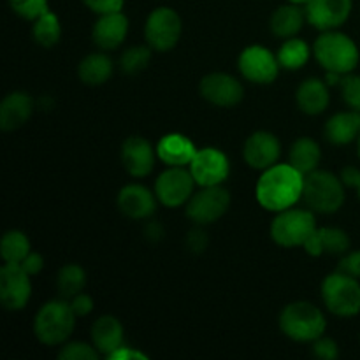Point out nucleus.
<instances>
[{"label":"nucleus","mask_w":360,"mask_h":360,"mask_svg":"<svg viewBox=\"0 0 360 360\" xmlns=\"http://www.w3.org/2000/svg\"><path fill=\"white\" fill-rule=\"evenodd\" d=\"M304 174L290 164H274L260 174L255 186L257 202L267 211H280L294 207L302 199Z\"/></svg>","instance_id":"nucleus-1"},{"label":"nucleus","mask_w":360,"mask_h":360,"mask_svg":"<svg viewBox=\"0 0 360 360\" xmlns=\"http://www.w3.org/2000/svg\"><path fill=\"white\" fill-rule=\"evenodd\" d=\"M313 55L326 72H338L341 76L354 72L360 60L354 39L340 30L322 32L313 44Z\"/></svg>","instance_id":"nucleus-2"},{"label":"nucleus","mask_w":360,"mask_h":360,"mask_svg":"<svg viewBox=\"0 0 360 360\" xmlns=\"http://www.w3.org/2000/svg\"><path fill=\"white\" fill-rule=\"evenodd\" d=\"M76 313L67 299H53L39 308L34 319V334L39 343L58 347L69 341L76 327Z\"/></svg>","instance_id":"nucleus-3"},{"label":"nucleus","mask_w":360,"mask_h":360,"mask_svg":"<svg viewBox=\"0 0 360 360\" xmlns=\"http://www.w3.org/2000/svg\"><path fill=\"white\" fill-rule=\"evenodd\" d=\"M278 323L281 333L297 343H313L323 336L327 329V320L322 309L308 301H295L285 306Z\"/></svg>","instance_id":"nucleus-4"},{"label":"nucleus","mask_w":360,"mask_h":360,"mask_svg":"<svg viewBox=\"0 0 360 360\" xmlns=\"http://www.w3.org/2000/svg\"><path fill=\"white\" fill-rule=\"evenodd\" d=\"M345 197V183L333 172L316 169L304 176L302 200L311 211L322 214L336 213L343 207Z\"/></svg>","instance_id":"nucleus-5"},{"label":"nucleus","mask_w":360,"mask_h":360,"mask_svg":"<svg viewBox=\"0 0 360 360\" xmlns=\"http://www.w3.org/2000/svg\"><path fill=\"white\" fill-rule=\"evenodd\" d=\"M315 231L316 220L313 211L301 207H288L276 213L269 229L273 241L281 248L304 246Z\"/></svg>","instance_id":"nucleus-6"},{"label":"nucleus","mask_w":360,"mask_h":360,"mask_svg":"<svg viewBox=\"0 0 360 360\" xmlns=\"http://www.w3.org/2000/svg\"><path fill=\"white\" fill-rule=\"evenodd\" d=\"M322 299L333 315L350 319L360 313V283L357 278L336 271L322 281Z\"/></svg>","instance_id":"nucleus-7"},{"label":"nucleus","mask_w":360,"mask_h":360,"mask_svg":"<svg viewBox=\"0 0 360 360\" xmlns=\"http://www.w3.org/2000/svg\"><path fill=\"white\" fill-rule=\"evenodd\" d=\"M231 202V193L221 185L200 186L199 192H193L188 202L185 204V211L192 224L206 227L220 220L229 211Z\"/></svg>","instance_id":"nucleus-8"},{"label":"nucleus","mask_w":360,"mask_h":360,"mask_svg":"<svg viewBox=\"0 0 360 360\" xmlns=\"http://www.w3.org/2000/svg\"><path fill=\"white\" fill-rule=\"evenodd\" d=\"M183 32V21L179 14L171 7H157L151 11L144 23L146 44L153 51H171L179 42Z\"/></svg>","instance_id":"nucleus-9"},{"label":"nucleus","mask_w":360,"mask_h":360,"mask_svg":"<svg viewBox=\"0 0 360 360\" xmlns=\"http://www.w3.org/2000/svg\"><path fill=\"white\" fill-rule=\"evenodd\" d=\"M195 185L197 183L190 169L167 167L158 174L155 181V195L162 206L176 210L188 202L190 197L193 195Z\"/></svg>","instance_id":"nucleus-10"},{"label":"nucleus","mask_w":360,"mask_h":360,"mask_svg":"<svg viewBox=\"0 0 360 360\" xmlns=\"http://www.w3.org/2000/svg\"><path fill=\"white\" fill-rule=\"evenodd\" d=\"M238 67L241 76L255 84L274 83L281 69L278 56L260 44H252L243 49L238 58Z\"/></svg>","instance_id":"nucleus-11"},{"label":"nucleus","mask_w":360,"mask_h":360,"mask_svg":"<svg viewBox=\"0 0 360 360\" xmlns=\"http://www.w3.org/2000/svg\"><path fill=\"white\" fill-rule=\"evenodd\" d=\"M30 274L20 264H4L0 269V301L9 311H20L32 297Z\"/></svg>","instance_id":"nucleus-12"},{"label":"nucleus","mask_w":360,"mask_h":360,"mask_svg":"<svg viewBox=\"0 0 360 360\" xmlns=\"http://www.w3.org/2000/svg\"><path fill=\"white\" fill-rule=\"evenodd\" d=\"M188 169L199 186H217L231 174V162L218 148H200Z\"/></svg>","instance_id":"nucleus-13"},{"label":"nucleus","mask_w":360,"mask_h":360,"mask_svg":"<svg viewBox=\"0 0 360 360\" xmlns=\"http://www.w3.org/2000/svg\"><path fill=\"white\" fill-rule=\"evenodd\" d=\"M199 91L204 101L217 108H234L245 97V88L238 77L227 72H211L200 79Z\"/></svg>","instance_id":"nucleus-14"},{"label":"nucleus","mask_w":360,"mask_h":360,"mask_svg":"<svg viewBox=\"0 0 360 360\" xmlns=\"http://www.w3.org/2000/svg\"><path fill=\"white\" fill-rule=\"evenodd\" d=\"M306 9V18L316 30H338L350 18L354 0H311Z\"/></svg>","instance_id":"nucleus-15"},{"label":"nucleus","mask_w":360,"mask_h":360,"mask_svg":"<svg viewBox=\"0 0 360 360\" xmlns=\"http://www.w3.org/2000/svg\"><path fill=\"white\" fill-rule=\"evenodd\" d=\"M281 155V144L274 134L267 130H259L253 132L243 146V158L246 165L257 171H266L278 164Z\"/></svg>","instance_id":"nucleus-16"},{"label":"nucleus","mask_w":360,"mask_h":360,"mask_svg":"<svg viewBox=\"0 0 360 360\" xmlns=\"http://www.w3.org/2000/svg\"><path fill=\"white\" fill-rule=\"evenodd\" d=\"M157 148L141 136H130L122 144V164L132 178H146L151 174L157 160Z\"/></svg>","instance_id":"nucleus-17"},{"label":"nucleus","mask_w":360,"mask_h":360,"mask_svg":"<svg viewBox=\"0 0 360 360\" xmlns=\"http://www.w3.org/2000/svg\"><path fill=\"white\" fill-rule=\"evenodd\" d=\"M157 195L139 183L125 185L118 192V210L130 220H148L157 211Z\"/></svg>","instance_id":"nucleus-18"},{"label":"nucleus","mask_w":360,"mask_h":360,"mask_svg":"<svg viewBox=\"0 0 360 360\" xmlns=\"http://www.w3.org/2000/svg\"><path fill=\"white\" fill-rule=\"evenodd\" d=\"M129 34V18L122 13H105L98 14L94 28H91V41L97 48L104 51L120 48Z\"/></svg>","instance_id":"nucleus-19"},{"label":"nucleus","mask_w":360,"mask_h":360,"mask_svg":"<svg viewBox=\"0 0 360 360\" xmlns=\"http://www.w3.org/2000/svg\"><path fill=\"white\" fill-rule=\"evenodd\" d=\"M302 248L311 257L345 255L350 250V238L343 229L316 227Z\"/></svg>","instance_id":"nucleus-20"},{"label":"nucleus","mask_w":360,"mask_h":360,"mask_svg":"<svg viewBox=\"0 0 360 360\" xmlns=\"http://www.w3.org/2000/svg\"><path fill=\"white\" fill-rule=\"evenodd\" d=\"M34 112V98L27 91H11L0 104V129L4 132L18 130L30 120Z\"/></svg>","instance_id":"nucleus-21"},{"label":"nucleus","mask_w":360,"mask_h":360,"mask_svg":"<svg viewBox=\"0 0 360 360\" xmlns=\"http://www.w3.org/2000/svg\"><path fill=\"white\" fill-rule=\"evenodd\" d=\"M197 148L183 134H165L157 143V157L167 167H186L193 160Z\"/></svg>","instance_id":"nucleus-22"},{"label":"nucleus","mask_w":360,"mask_h":360,"mask_svg":"<svg viewBox=\"0 0 360 360\" xmlns=\"http://www.w3.org/2000/svg\"><path fill=\"white\" fill-rule=\"evenodd\" d=\"M295 102L304 115H322L329 108L330 102L329 84L319 77H308L299 84L297 91H295Z\"/></svg>","instance_id":"nucleus-23"},{"label":"nucleus","mask_w":360,"mask_h":360,"mask_svg":"<svg viewBox=\"0 0 360 360\" xmlns=\"http://www.w3.org/2000/svg\"><path fill=\"white\" fill-rule=\"evenodd\" d=\"M91 345L98 350V354L109 355L112 352L118 350L125 340V333H123V326L116 316L112 315H102L97 319L91 326Z\"/></svg>","instance_id":"nucleus-24"},{"label":"nucleus","mask_w":360,"mask_h":360,"mask_svg":"<svg viewBox=\"0 0 360 360\" xmlns=\"http://www.w3.org/2000/svg\"><path fill=\"white\" fill-rule=\"evenodd\" d=\"M360 134V112L341 111L330 116L323 127V136L334 146H347L354 143Z\"/></svg>","instance_id":"nucleus-25"},{"label":"nucleus","mask_w":360,"mask_h":360,"mask_svg":"<svg viewBox=\"0 0 360 360\" xmlns=\"http://www.w3.org/2000/svg\"><path fill=\"white\" fill-rule=\"evenodd\" d=\"M306 21H308L306 9H302V6H295V4L288 2L274 11L269 21V28L276 37L290 39L301 32Z\"/></svg>","instance_id":"nucleus-26"},{"label":"nucleus","mask_w":360,"mask_h":360,"mask_svg":"<svg viewBox=\"0 0 360 360\" xmlns=\"http://www.w3.org/2000/svg\"><path fill=\"white\" fill-rule=\"evenodd\" d=\"M115 72V63L105 53H90L77 65V76L81 83L90 86H101L108 83Z\"/></svg>","instance_id":"nucleus-27"},{"label":"nucleus","mask_w":360,"mask_h":360,"mask_svg":"<svg viewBox=\"0 0 360 360\" xmlns=\"http://www.w3.org/2000/svg\"><path fill=\"white\" fill-rule=\"evenodd\" d=\"M322 160V150L320 144L311 137H299L292 143L288 151V164L294 165L301 174H309L316 171Z\"/></svg>","instance_id":"nucleus-28"},{"label":"nucleus","mask_w":360,"mask_h":360,"mask_svg":"<svg viewBox=\"0 0 360 360\" xmlns=\"http://www.w3.org/2000/svg\"><path fill=\"white\" fill-rule=\"evenodd\" d=\"M313 48L306 41L299 37L285 39L283 44L278 49L276 56L280 67L285 70H299L308 63L309 56H311Z\"/></svg>","instance_id":"nucleus-29"},{"label":"nucleus","mask_w":360,"mask_h":360,"mask_svg":"<svg viewBox=\"0 0 360 360\" xmlns=\"http://www.w3.org/2000/svg\"><path fill=\"white\" fill-rule=\"evenodd\" d=\"M86 287V271L77 264H67L58 271L56 276V288H58L60 297L72 299L74 295L81 294Z\"/></svg>","instance_id":"nucleus-30"},{"label":"nucleus","mask_w":360,"mask_h":360,"mask_svg":"<svg viewBox=\"0 0 360 360\" xmlns=\"http://www.w3.org/2000/svg\"><path fill=\"white\" fill-rule=\"evenodd\" d=\"M32 23H34L32 25V35L39 46L53 48L55 44H58L60 37H62V25H60L58 16L55 13L48 11Z\"/></svg>","instance_id":"nucleus-31"},{"label":"nucleus","mask_w":360,"mask_h":360,"mask_svg":"<svg viewBox=\"0 0 360 360\" xmlns=\"http://www.w3.org/2000/svg\"><path fill=\"white\" fill-rule=\"evenodd\" d=\"M30 253V239L21 231H9L0 241V255L6 264H21Z\"/></svg>","instance_id":"nucleus-32"},{"label":"nucleus","mask_w":360,"mask_h":360,"mask_svg":"<svg viewBox=\"0 0 360 360\" xmlns=\"http://www.w3.org/2000/svg\"><path fill=\"white\" fill-rule=\"evenodd\" d=\"M151 53L153 49L150 46H130L129 49L122 53L120 56V69H122L123 74H129V76H134V74H139L150 65L151 62Z\"/></svg>","instance_id":"nucleus-33"},{"label":"nucleus","mask_w":360,"mask_h":360,"mask_svg":"<svg viewBox=\"0 0 360 360\" xmlns=\"http://www.w3.org/2000/svg\"><path fill=\"white\" fill-rule=\"evenodd\" d=\"M9 6L14 14L27 21H35L49 11L48 0H9Z\"/></svg>","instance_id":"nucleus-34"},{"label":"nucleus","mask_w":360,"mask_h":360,"mask_svg":"<svg viewBox=\"0 0 360 360\" xmlns=\"http://www.w3.org/2000/svg\"><path fill=\"white\" fill-rule=\"evenodd\" d=\"M98 355L101 354L94 345L83 341H67L58 352V359L62 360H97Z\"/></svg>","instance_id":"nucleus-35"},{"label":"nucleus","mask_w":360,"mask_h":360,"mask_svg":"<svg viewBox=\"0 0 360 360\" xmlns=\"http://www.w3.org/2000/svg\"><path fill=\"white\" fill-rule=\"evenodd\" d=\"M341 95L347 105L354 111L360 112V76L357 74H345L340 83Z\"/></svg>","instance_id":"nucleus-36"},{"label":"nucleus","mask_w":360,"mask_h":360,"mask_svg":"<svg viewBox=\"0 0 360 360\" xmlns=\"http://www.w3.org/2000/svg\"><path fill=\"white\" fill-rule=\"evenodd\" d=\"M185 245L186 248H188L192 253H195V255L206 252L207 245H210V236H207V232L204 231L202 225H195V227L186 234Z\"/></svg>","instance_id":"nucleus-37"},{"label":"nucleus","mask_w":360,"mask_h":360,"mask_svg":"<svg viewBox=\"0 0 360 360\" xmlns=\"http://www.w3.org/2000/svg\"><path fill=\"white\" fill-rule=\"evenodd\" d=\"M313 355L322 360H334L340 357V348H338V343L330 338L320 336L319 340L313 341Z\"/></svg>","instance_id":"nucleus-38"},{"label":"nucleus","mask_w":360,"mask_h":360,"mask_svg":"<svg viewBox=\"0 0 360 360\" xmlns=\"http://www.w3.org/2000/svg\"><path fill=\"white\" fill-rule=\"evenodd\" d=\"M338 271L360 280V250H354V252L348 250V252L341 257L340 264H338Z\"/></svg>","instance_id":"nucleus-39"},{"label":"nucleus","mask_w":360,"mask_h":360,"mask_svg":"<svg viewBox=\"0 0 360 360\" xmlns=\"http://www.w3.org/2000/svg\"><path fill=\"white\" fill-rule=\"evenodd\" d=\"M83 4L95 14H105L122 11L125 0H83Z\"/></svg>","instance_id":"nucleus-40"},{"label":"nucleus","mask_w":360,"mask_h":360,"mask_svg":"<svg viewBox=\"0 0 360 360\" xmlns=\"http://www.w3.org/2000/svg\"><path fill=\"white\" fill-rule=\"evenodd\" d=\"M69 302L70 306H72V311L76 313L77 319H79V316L90 315V313L94 311V299L88 294H84V292L74 295L72 299H69Z\"/></svg>","instance_id":"nucleus-41"},{"label":"nucleus","mask_w":360,"mask_h":360,"mask_svg":"<svg viewBox=\"0 0 360 360\" xmlns=\"http://www.w3.org/2000/svg\"><path fill=\"white\" fill-rule=\"evenodd\" d=\"M20 266L23 267L30 276H35V274L41 273L42 267H44V257H42L41 253L30 252L27 257H25L23 262H21Z\"/></svg>","instance_id":"nucleus-42"},{"label":"nucleus","mask_w":360,"mask_h":360,"mask_svg":"<svg viewBox=\"0 0 360 360\" xmlns=\"http://www.w3.org/2000/svg\"><path fill=\"white\" fill-rule=\"evenodd\" d=\"M341 181L345 183V186H350V188H357L360 183V171L357 167H345L341 171Z\"/></svg>","instance_id":"nucleus-43"},{"label":"nucleus","mask_w":360,"mask_h":360,"mask_svg":"<svg viewBox=\"0 0 360 360\" xmlns=\"http://www.w3.org/2000/svg\"><path fill=\"white\" fill-rule=\"evenodd\" d=\"M164 227H162V224L160 221H150V224L146 225V227H144V236H146V239L148 241H151V243H158L160 241L162 238H164Z\"/></svg>","instance_id":"nucleus-44"},{"label":"nucleus","mask_w":360,"mask_h":360,"mask_svg":"<svg viewBox=\"0 0 360 360\" xmlns=\"http://www.w3.org/2000/svg\"><path fill=\"white\" fill-rule=\"evenodd\" d=\"M108 359H139V360H146L148 357L144 354H141V352L134 350V348H129V347H125V345H122V347H120L116 352H112V354L109 355Z\"/></svg>","instance_id":"nucleus-45"},{"label":"nucleus","mask_w":360,"mask_h":360,"mask_svg":"<svg viewBox=\"0 0 360 360\" xmlns=\"http://www.w3.org/2000/svg\"><path fill=\"white\" fill-rule=\"evenodd\" d=\"M287 2L295 4V6H302V7H306V6H308L309 2H311V0H287Z\"/></svg>","instance_id":"nucleus-46"},{"label":"nucleus","mask_w":360,"mask_h":360,"mask_svg":"<svg viewBox=\"0 0 360 360\" xmlns=\"http://www.w3.org/2000/svg\"><path fill=\"white\" fill-rule=\"evenodd\" d=\"M357 143H359V158H360V134H359V137H357Z\"/></svg>","instance_id":"nucleus-47"},{"label":"nucleus","mask_w":360,"mask_h":360,"mask_svg":"<svg viewBox=\"0 0 360 360\" xmlns=\"http://www.w3.org/2000/svg\"><path fill=\"white\" fill-rule=\"evenodd\" d=\"M357 193H359V199H360V183H359V186H357Z\"/></svg>","instance_id":"nucleus-48"}]
</instances>
